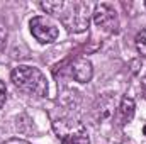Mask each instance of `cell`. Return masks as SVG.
Returning a JSON list of instances; mask_svg holds the SVG:
<instances>
[{
  "label": "cell",
  "mask_w": 146,
  "mask_h": 144,
  "mask_svg": "<svg viewBox=\"0 0 146 144\" xmlns=\"http://www.w3.org/2000/svg\"><path fill=\"white\" fill-rule=\"evenodd\" d=\"M134 42H136V49H138V53H139L143 58H146V29L139 31V32L136 34Z\"/></svg>",
  "instance_id": "cell-9"
},
{
  "label": "cell",
  "mask_w": 146,
  "mask_h": 144,
  "mask_svg": "<svg viewBox=\"0 0 146 144\" xmlns=\"http://www.w3.org/2000/svg\"><path fill=\"white\" fill-rule=\"evenodd\" d=\"M143 134L146 136V124H145V127H143Z\"/></svg>",
  "instance_id": "cell-14"
},
{
  "label": "cell",
  "mask_w": 146,
  "mask_h": 144,
  "mask_svg": "<svg viewBox=\"0 0 146 144\" xmlns=\"http://www.w3.org/2000/svg\"><path fill=\"white\" fill-rule=\"evenodd\" d=\"M29 29H31V34L41 44H51L60 36V29H58L56 22H53L51 19H48L44 15L33 17L29 22Z\"/></svg>",
  "instance_id": "cell-4"
},
{
  "label": "cell",
  "mask_w": 146,
  "mask_h": 144,
  "mask_svg": "<svg viewBox=\"0 0 146 144\" xmlns=\"http://www.w3.org/2000/svg\"><path fill=\"white\" fill-rule=\"evenodd\" d=\"M10 78H12V83L15 85V88H19L21 92H24L27 95H34V97L48 95V80L42 75V71L34 66L21 65L12 70Z\"/></svg>",
  "instance_id": "cell-1"
},
{
  "label": "cell",
  "mask_w": 146,
  "mask_h": 144,
  "mask_svg": "<svg viewBox=\"0 0 146 144\" xmlns=\"http://www.w3.org/2000/svg\"><path fill=\"white\" fill-rule=\"evenodd\" d=\"M54 131L61 144H90L88 132L83 124L75 120H58L54 122Z\"/></svg>",
  "instance_id": "cell-3"
},
{
  "label": "cell",
  "mask_w": 146,
  "mask_h": 144,
  "mask_svg": "<svg viewBox=\"0 0 146 144\" xmlns=\"http://www.w3.org/2000/svg\"><path fill=\"white\" fill-rule=\"evenodd\" d=\"M92 19H94L97 27H100L107 32H115L117 27H119L117 12L109 3H97L94 12H92Z\"/></svg>",
  "instance_id": "cell-5"
},
{
  "label": "cell",
  "mask_w": 146,
  "mask_h": 144,
  "mask_svg": "<svg viewBox=\"0 0 146 144\" xmlns=\"http://www.w3.org/2000/svg\"><path fill=\"white\" fill-rule=\"evenodd\" d=\"M70 75L78 83H88L94 76V66L87 58H76L70 65Z\"/></svg>",
  "instance_id": "cell-6"
},
{
  "label": "cell",
  "mask_w": 146,
  "mask_h": 144,
  "mask_svg": "<svg viewBox=\"0 0 146 144\" xmlns=\"http://www.w3.org/2000/svg\"><path fill=\"white\" fill-rule=\"evenodd\" d=\"M63 17L61 22L70 32H83L88 29L90 24V10L85 2H75V3H65V9L61 10Z\"/></svg>",
  "instance_id": "cell-2"
},
{
  "label": "cell",
  "mask_w": 146,
  "mask_h": 144,
  "mask_svg": "<svg viewBox=\"0 0 146 144\" xmlns=\"http://www.w3.org/2000/svg\"><path fill=\"white\" fill-rule=\"evenodd\" d=\"M39 7L46 12V14H61V10L65 9V2L63 0H46V2H41Z\"/></svg>",
  "instance_id": "cell-8"
},
{
  "label": "cell",
  "mask_w": 146,
  "mask_h": 144,
  "mask_svg": "<svg viewBox=\"0 0 146 144\" xmlns=\"http://www.w3.org/2000/svg\"><path fill=\"white\" fill-rule=\"evenodd\" d=\"M134 112H136V104H134V100L129 98V97H122V98H121V104H119V107H117V120H119V124L124 126V124L131 122L133 117H134Z\"/></svg>",
  "instance_id": "cell-7"
},
{
  "label": "cell",
  "mask_w": 146,
  "mask_h": 144,
  "mask_svg": "<svg viewBox=\"0 0 146 144\" xmlns=\"http://www.w3.org/2000/svg\"><path fill=\"white\" fill-rule=\"evenodd\" d=\"M5 100H7V88H5V83L0 81V108L5 105Z\"/></svg>",
  "instance_id": "cell-10"
},
{
  "label": "cell",
  "mask_w": 146,
  "mask_h": 144,
  "mask_svg": "<svg viewBox=\"0 0 146 144\" xmlns=\"http://www.w3.org/2000/svg\"><path fill=\"white\" fill-rule=\"evenodd\" d=\"M139 87H141V93H143V97L146 98V76H143V78H141Z\"/></svg>",
  "instance_id": "cell-12"
},
{
  "label": "cell",
  "mask_w": 146,
  "mask_h": 144,
  "mask_svg": "<svg viewBox=\"0 0 146 144\" xmlns=\"http://www.w3.org/2000/svg\"><path fill=\"white\" fill-rule=\"evenodd\" d=\"M145 7H146V2H145Z\"/></svg>",
  "instance_id": "cell-15"
},
{
  "label": "cell",
  "mask_w": 146,
  "mask_h": 144,
  "mask_svg": "<svg viewBox=\"0 0 146 144\" xmlns=\"http://www.w3.org/2000/svg\"><path fill=\"white\" fill-rule=\"evenodd\" d=\"M5 144H29V143L24 141V139H9Z\"/></svg>",
  "instance_id": "cell-13"
},
{
  "label": "cell",
  "mask_w": 146,
  "mask_h": 144,
  "mask_svg": "<svg viewBox=\"0 0 146 144\" xmlns=\"http://www.w3.org/2000/svg\"><path fill=\"white\" fill-rule=\"evenodd\" d=\"M5 37H7V31H5V27L0 24V46L3 44V41H5Z\"/></svg>",
  "instance_id": "cell-11"
}]
</instances>
